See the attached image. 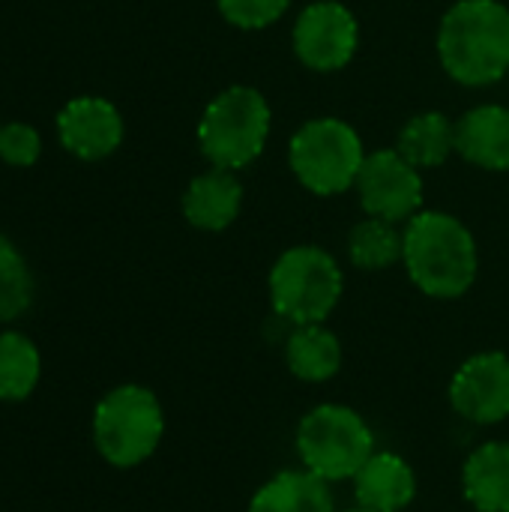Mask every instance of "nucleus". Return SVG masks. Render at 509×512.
I'll return each mask as SVG.
<instances>
[{"mask_svg":"<svg viewBox=\"0 0 509 512\" xmlns=\"http://www.w3.org/2000/svg\"><path fill=\"white\" fill-rule=\"evenodd\" d=\"M360 204L369 216L402 222L414 219L423 207V177L399 150L369 153L357 174Z\"/></svg>","mask_w":509,"mask_h":512,"instance_id":"6e6552de","label":"nucleus"},{"mask_svg":"<svg viewBox=\"0 0 509 512\" xmlns=\"http://www.w3.org/2000/svg\"><path fill=\"white\" fill-rule=\"evenodd\" d=\"M42 375V357L30 336L18 330L0 333V402H24Z\"/></svg>","mask_w":509,"mask_h":512,"instance_id":"6ab92c4d","label":"nucleus"},{"mask_svg":"<svg viewBox=\"0 0 509 512\" xmlns=\"http://www.w3.org/2000/svg\"><path fill=\"white\" fill-rule=\"evenodd\" d=\"M396 150L414 168H438L456 150V123L447 114H441V111L417 114L399 132Z\"/></svg>","mask_w":509,"mask_h":512,"instance_id":"a211bd4d","label":"nucleus"},{"mask_svg":"<svg viewBox=\"0 0 509 512\" xmlns=\"http://www.w3.org/2000/svg\"><path fill=\"white\" fill-rule=\"evenodd\" d=\"M243 207V186L228 168L198 174L183 192V216L198 231H225Z\"/></svg>","mask_w":509,"mask_h":512,"instance_id":"f8f14e48","label":"nucleus"},{"mask_svg":"<svg viewBox=\"0 0 509 512\" xmlns=\"http://www.w3.org/2000/svg\"><path fill=\"white\" fill-rule=\"evenodd\" d=\"M438 54L453 81L486 87L509 72V9L501 0H459L438 30Z\"/></svg>","mask_w":509,"mask_h":512,"instance_id":"f257e3e1","label":"nucleus"},{"mask_svg":"<svg viewBox=\"0 0 509 512\" xmlns=\"http://www.w3.org/2000/svg\"><path fill=\"white\" fill-rule=\"evenodd\" d=\"M348 255L360 270L393 267L405 255V234L396 231V222L369 216L366 222L354 225L348 237Z\"/></svg>","mask_w":509,"mask_h":512,"instance_id":"aec40b11","label":"nucleus"},{"mask_svg":"<svg viewBox=\"0 0 509 512\" xmlns=\"http://www.w3.org/2000/svg\"><path fill=\"white\" fill-rule=\"evenodd\" d=\"M297 453L303 468L327 483L354 480L375 453V435L354 408L318 405L297 426Z\"/></svg>","mask_w":509,"mask_h":512,"instance_id":"39448f33","label":"nucleus"},{"mask_svg":"<svg viewBox=\"0 0 509 512\" xmlns=\"http://www.w3.org/2000/svg\"><path fill=\"white\" fill-rule=\"evenodd\" d=\"M453 408L477 423L495 426L509 417V357L501 351L474 354L459 366L450 384Z\"/></svg>","mask_w":509,"mask_h":512,"instance_id":"9d476101","label":"nucleus"},{"mask_svg":"<svg viewBox=\"0 0 509 512\" xmlns=\"http://www.w3.org/2000/svg\"><path fill=\"white\" fill-rule=\"evenodd\" d=\"M402 261L411 282L435 300L462 297L480 270L474 234L441 210H420L408 222Z\"/></svg>","mask_w":509,"mask_h":512,"instance_id":"f03ea898","label":"nucleus"},{"mask_svg":"<svg viewBox=\"0 0 509 512\" xmlns=\"http://www.w3.org/2000/svg\"><path fill=\"white\" fill-rule=\"evenodd\" d=\"M165 432V414L153 390L123 384L105 393L93 411V444L111 468L147 462Z\"/></svg>","mask_w":509,"mask_h":512,"instance_id":"7ed1b4c3","label":"nucleus"},{"mask_svg":"<svg viewBox=\"0 0 509 512\" xmlns=\"http://www.w3.org/2000/svg\"><path fill=\"white\" fill-rule=\"evenodd\" d=\"M417 495V477L411 465L396 453H372V459L354 477L357 507L372 512H402Z\"/></svg>","mask_w":509,"mask_h":512,"instance_id":"ddd939ff","label":"nucleus"},{"mask_svg":"<svg viewBox=\"0 0 509 512\" xmlns=\"http://www.w3.org/2000/svg\"><path fill=\"white\" fill-rule=\"evenodd\" d=\"M123 135V114L102 96H75L57 114V138L81 162L108 159L123 144Z\"/></svg>","mask_w":509,"mask_h":512,"instance_id":"9b49d317","label":"nucleus"},{"mask_svg":"<svg viewBox=\"0 0 509 512\" xmlns=\"http://www.w3.org/2000/svg\"><path fill=\"white\" fill-rule=\"evenodd\" d=\"M0 129H3V123H0Z\"/></svg>","mask_w":509,"mask_h":512,"instance_id":"393cba45","label":"nucleus"},{"mask_svg":"<svg viewBox=\"0 0 509 512\" xmlns=\"http://www.w3.org/2000/svg\"><path fill=\"white\" fill-rule=\"evenodd\" d=\"M42 156V135L24 120L3 123L0 129V162L9 168H33Z\"/></svg>","mask_w":509,"mask_h":512,"instance_id":"4be33fe9","label":"nucleus"},{"mask_svg":"<svg viewBox=\"0 0 509 512\" xmlns=\"http://www.w3.org/2000/svg\"><path fill=\"white\" fill-rule=\"evenodd\" d=\"M348 512H372V510H363V507H357V510H348Z\"/></svg>","mask_w":509,"mask_h":512,"instance_id":"b1692460","label":"nucleus"},{"mask_svg":"<svg viewBox=\"0 0 509 512\" xmlns=\"http://www.w3.org/2000/svg\"><path fill=\"white\" fill-rule=\"evenodd\" d=\"M270 135V105L267 99L246 84H234L213 96L198 123L201 153L213 168H246L252 165Z\"/></svg>","mask_w":509,"mask_h":512,"instance_id":"20e7f679","label":"nucleus"},{"mask_svg":"<svg viewBox=\"0 0 509 512\" xmlns=\"http://www.w3.org/2000/svg\"><path fill=\"white\" fill-rule=\"evenodd\" d=\"M228 24L240 30H261L285 15L291 0H216Z\"/></svg>","mask_w":509,"mask_h":512,"instance_id":"5701e85b","label":"nucleus"},{"mask_svg":"<svg viewBox=\"0 0 509 512\" xmlns=\"http://www.w3.org/2000/svg\"><path fill=\"white\" fill-rule=\"evenodd\" d=\"M360 42L357 18L336 0L306 6L294 21V51L315 72H336L351 63Z\"/></svg>","mask_w":509,"mask_h":512,"instance_id":"1a4fd4ad","label":"nucleus"},{"mask_svg":"<svg viewBox=\"0 0 509 512\" xmlns=\"http://www.w3.org/2000/svg\"><path fill=\"white\" fill-rule=\"evenodd\" d=\"M285 363L300 381H330L342 366L339 336L324 324H300L285 345Z\"/></svg>","mask_w":509,"mask_h":512,"instance_id":"f3484780","label":"nucleus"},{"mask_svg":"<svg viewBox=\"0 0 509 512\" xmlns=\"http://www.w3.org/2000/svg\"><path fill=\"white\" fill-rule=\"evenodd\" d=\"M462 489L477 512H509V444L489 441L474 450L462 471Z\"/></svg>","mask_w":509,"mask_h":512,"instance_id":"2eb2a0df","label":"nucleus"},{"mask_svg":"<svg viewBox=\"0 0 509 512\" xmlns=\"http://www.w3.org/2000/svg\"><path fill=\"white\" fill-rule=\"evenodd\" d=\"M33 303V273L15 243L0 234V324L21 318Z\"/></svg>","mask_w":509,"mask_h":512,"instance_id":"412c9836","label":"nucleus"},{"mask_svg":"<svg viewBox=\"0 0 509 512\" xmlns=\"http://www.w3.org/2000/svg\"><path fill=\"white\" fill-rule=\"evenodd\" d=\"M456 150L480 168L509 171V108H471L456 123Z\"/></svg>","mask_w":509,"mask_h":512,"instance_id":"4468645a","label":"nucleus"},{"mask_svg":"<svg viewBox=\"0 0 509 512\" xmlns=\"http://www.w3.org/2000/svg\"><path fill=\"white\" fill-rule=\"evenodd\" d=\"M288 159L309 192L339 195L357 183L366 153L354 126L336 117H318L294 132Z\"/></svg>","mask_w":509,"mask_h":512,"instance_id":"0eeeda50","label":"nucleus"},{"mask_svg":"<svg viewBox=\"0 0 509 512\" xmlns=\"http://www.w3.org/2000/svg\"><path fill=\"white\" fill-rule=\"evenodd\" d=\"M336 258L318 246H294L270 270V303L291 324H324L342 297Z\"/></svg>","mask_w":509,"mask_h":512,"instance_id":"423d86ee","label":"nucleus"},{"mask_svg":"<svg viewBox=\"0 0 509 512\" xmlns=\"http://www.w3.org/2000/svg\"><path fill=\"white\" fill-rule=\"evenodd\" d=\"M249 512H336V507L327 480L312 471H279L255 492Z\"/></svg>","mask_w":509,"mask_h":512,"instance_id":"dca6fc26","label":"nucleus"}]
</instances>
